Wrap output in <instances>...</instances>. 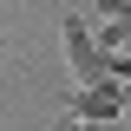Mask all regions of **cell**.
Wrapping results in <instances>:
<instances>
[{
    "instance_id": "1",
    "label": "cell",
    "mask_w": 131,
    "mask_h": 131,
    "mask_svg": "<svg viewBox=\"0 0 131 131\" xmlns=\"http://www.w3.org/2000/svg\"><path fill=\"white\" fill-rule=\"evenodd\" d=\"M66 66L79 72V85H112V79H118V59L105 52V39L92 33V20H85V13L66 20Z\"/></svg>"
},
{
    "instance_id": "2",
    "label": "cell",
    "mask_w": 131,
    "mask_h": 131,
    "mask_svg": "<svg viewBox=\"0 0 131 131\" xmlns=\"http://www.w3.org/2000/svg\"><path fill=\"white\" fill-rule=\"evenodd\" d=\"M66 112L85 118V125H118V118H125V79H112V85H79Z\"/></svg>"
}]
</instances>
